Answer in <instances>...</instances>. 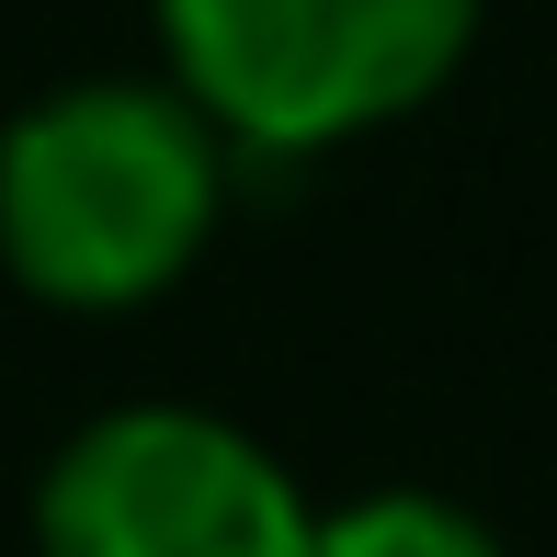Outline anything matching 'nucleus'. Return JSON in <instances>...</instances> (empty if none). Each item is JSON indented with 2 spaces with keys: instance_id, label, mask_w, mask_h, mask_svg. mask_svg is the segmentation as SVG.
Segmentation results:
<instances>
[{
  "instance_id": "nucleus-1",
  "label": "nucleus",
  "mask_w": 557,
  "mask_h": 557,
  "mask_svg": "<svg viewBox=\"0 0 557 557\" xmlns=\"http://www.w3.org/2000/svg\"><path fill=\"white\" fill-rule=\"evenodd\" d=\"M227 216V137L171 81H69L0 125V273L46 308H148Z\"/></svg>"
},
{
  "instance_id": "nucleus-2",
  "label": "nucleus",
  "mask_w": 557,
  "mask_h": 557,
  "mask_svg": "<svg viewBox=\"0 0 557 557\" xmlns=\"http://www.w3.org/2000/svg\"><path fill=\"white\" fill-rule=\"evenodd\" d=\"M490 0H160V81L262 160H319L421 114Z\"/></svg>"
},
{
  "instance_id": "nucleus-3",
  "label": "nucleus",
  "mask_w": 557,
  "mask_h": 557,
  "mask_svg": "<svg viewBox=\"0 0 557 557\" xmlns=\"http://www.w3.org/2000/svg\"><path fill=\"white\" fill-rule=\"evenodd\" d=\"M319 500L194 398L91 410L35 478V557H308Z\"/></svg>"
},
{
  "instance_id": "nucleus-4",
  "label": "nucleus",
  "mask_w": 557,
  "mask_h": 557,
  "mask_svg": "<svg viewBox=\"0 0 557 557\" xmlns=\"http://www.w3.org/2000/svg\"><path fill=\"white\" fill-rule=\"evenodd\" d=\"M308 557H500V535L444 490H364L342 512H319Z\"/></svg>"
}]
</instances>
